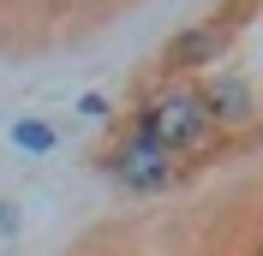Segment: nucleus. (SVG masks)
Wrapping results in <instances>:
<instances>
[{"mask_svg":"<svg viewBox=\"0 0 263 256\" xmlns=\"http://www.w3.org/2000/svg\"><path fill=\"white\" fill-rule=\"evenodd\" d=\"M126 137H138V143H149V149H162L167 161H192V155H203L210 149V137H215V125L203 119V101H197V90L185 78H162V83H149L144 96L132 101V113H126Z\"/></svg>","mask_w":263,"mask_h":256,"instance_id":"nucleus-1","label":"nucleus"},{"mask_svg":"<svg viewBox=\"0 0 263 256\" xmlns=\"http://www.w3.org/2000/svg\"><path fill=\"white\" fill-rule=\"evenodd\" d=\"M96 173L114 185V191H126V197H167L174 185H180V161H167L162 149H149V143H138V137H126L120 131L114 143L96 155Z\"/></svg>","mask_w":263,"mask_h":256,"instance_id":"nucleus-2","label":"nucleus"},{"mask_svg":"<svg viewBox=\"0 0 263 256\" xmlns=\"http://www.w3.org/2000/svg\"><path fill=\"white\" fill-rule=\"evenodd\" d=\"M192 90H197V101H203V119L215 125V137L257 125V90H251V78L239 66H215V72L192 78Z\"/></svg>","mask_w":263,"mask_h":256,"instance_id":"nucleus-3","label":"nucleus"},{"mask_svg":"<svg viewBox=\"0 0 263 256\" xmlns=\"http://www.w3.org/2000/svg\"><path fill=\"white\" fill-rule=\"evenodd\" d=\"M233 30L228 24H215V18H203V24H185V30H174L162 42V78H203V72H215L221 66V54H228Z\"/></svg>","mask_w":263,"mask_h":256,"instance_id":"nucleus-4","label":"nucleus"},{"mask_svg":"<svg viewBox=\"0 0 263 256\" xmlns=\"http://www.w3.org/2000/svg\"><path fill=\"white\" fill-rule=\"evenodd\" d=\"M24 155H54V143H60V131L48 125V119H36V113H24V119H12V131H6Z\"/></svg>","mask_w":263,"mask_h":256,"instance_id":"nucleus-5","label":"nucleus"},{"mask_svg":"<svg viewBox=\"0 0 263 256\" xmlns=\"http://www.w3.org/2000/svg\"><path fill=\"white\" fill-rule=\"evenodd\" d=\"M78 113H84V119H96V125H108V119H114V101L102 96V90H90V96H78Z\"/></svg>","mask_w":263,"mask_h":256,"instance_id":"nucleus-6","label":"nucleus"},{"mask_svg":"<svg viewBox=\"0 0 263 256\" xmlns=\"http://www.w3.org/2000/svg\"><path fill=\"white\" fill-rule=\"evenodd\" d=\"M18 226V215H12V203H0V239H6V232H12Z\"/></svg>","mask_w":263,"mask_h":256,"instance_id":"nucleus-7","label":"nucleus"}]
</instances>
